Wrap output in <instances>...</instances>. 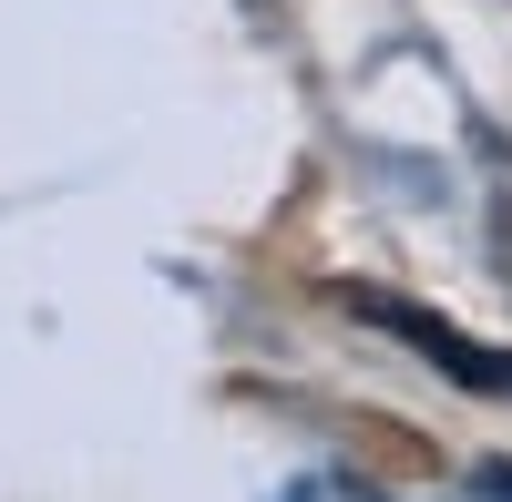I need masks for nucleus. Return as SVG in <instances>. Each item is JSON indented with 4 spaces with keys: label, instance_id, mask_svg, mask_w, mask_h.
Instances as JSON below:
<instances>
[{
    "label": "nucleus",
    "instance_id": "obj_1",
    "mask_svg": "<svg viewBox=\"0 0 512 502\" xmlns=\"http://www.w3.org/2000/svg\"><path fill=\"white\" fill-rule=\"evenodd\" d=\"M287 502H390V492H369V482H297Z\"/></svg>",
    "mask_w": 512,
    "mask_h": 502
},
{
    "label": "nucleus",
    "instance_id": "obj_2",
    "mask_svg": "<svg viewBox=\"0 0 512 502\" xmlns=\"http://www.w3.org/2000/svg\"><path fill=\"white\" fill-rule=\"evenodd\" d=\"M482 502H512V462H482V482H472Z\"/></svg>",
    "mask_w": 512,
    "mask_h": 502
}]
</instances>
